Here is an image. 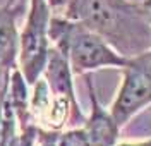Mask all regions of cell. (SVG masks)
Instances as JSON below:
<instances>
[{
    "label": "cell",
    "instance_id": "obj_1",
    "mask_svg": "<svg viewBox=\"0 0 151 146\" xmlns=\"http://www.w3.org/2000/svg\"><path fill=\"white\" fill-rule=\"evenodd\" d=\"M98 33L124 57L151 50V14L129 0H65L60 14Z\"/></svg>",
    "mask_w": 151,
    "mask_h": 146
},
{
    "label": "cell",
    "instance_id": "obj_2",
    "mask_svg": "<svg viewBox=\"0 0 151 146\" xmlns=\"http://www.w3.org/2000/svg\"><path fill=\"white\" fill-rule=\"evenodd\" d=\"M48 35L52 45L65 53L72 72L79 76L103 67L122 69L129 62V57L120 55L98 33L60 14L52 16Z\"/></svg>",
    "mask_w": 151,
    "mask_h": 146
},
{
    "label": "cell",
    "instance_id": "obj_3",
    "mask_svg": "<svg viewBox=\"0 0 151 146\" xmlns=\"http://www.w3.org/2000/svg\"><path fill=\"white\" fill-rule=\"evenodd\" d=\"M53 10L48 0H29L24 28L19 33V70L29 86L41 78L52 47L48 28Z\"/></svg>",
    "mask_w": 151,
    "mask_h": 146
},
{
    "label": "cell",
    "instance_id": "obj_4",
    "mask_svg": "<svg viewBox=\"0 0 151 146\" xmlns=\"http://www.w3.org/2000/svg\"><path fill=\"white\" fill-rule=\"evenodd\" d=\"M122 69V83L110 108L119 127L129 124L132 117L151 105V50L131 57Z\"/></svg>",
    "mask_w": 151,
    "mask_h": 146
},
{
    "label": "cell",
    "instance_id": "obj_5",
    "mask_svg": "<svg viewBox=\"0 0 151 146\" xmlns=\"http://www.w3.org/2000/svg\"><path fill=\"white\" fill-rule=\"evenodd\" d=\"M86 84H88L89 100H91V114L89 117H86L84 124L81 127L91 146H115L120 127L115 122L112 112L100 103L89 76H86Z\"/></svg>",
    "mask_w": 151,
    "mask_h": 146
},
{
    "label": "cell",
    "instance_id": "obj_6",
    "mask_svg": "<svg viewBox=\"0 0 151 146\" xmlns=\"http://www.w3.org/2000/svg\"><path fill=\"white\" fill-rule=\"evenodd\" d=\"M22 5L19 0H7L0 7V70L19 69V31L16 26Z\"/></svg>",
    "mask_w": 151,
    "mask_h": 146
},
{
    "label": "cell",
    "instance_id": "obj_7",
    "mask_svg": "<svg viewBox=\"0 0 151 146\" xmlns=\"http://www.w3.org/2000/svg\"><path fill=\"white\" fill-rule=\"evenodd\" d=\"M57 146H91L86 137L83 127H74L70 131L57 132Z\"/></svg>",
    "mask_w": 151,
    "mask_h": 146
},
{
    "label": "cell",
    "instance_id": "obj_8",
    "mask_svg": "<svg viewBox=\"0 0 151 146\" xmlns=\"http://www.w3.org/2000/svg\"><path fill=\"white\" fill-rule=\"evenodd\" d=\"M57 132L58 131H48V129H41L38 132V141L36 146H57Z\"/></svg>",
    "mask_w": 151,
    "mask_h": 146
},
{
    "label": "cell",
    "instance_id": "obj_9",
    "mask_svg": "<svg viewBox=\"0 0 151 146\" xmlns=\"http://www.w3.org/2000/svg\"><path fill=\"white\" fill-rule=\"evenodd\" d=\"M50 7L53 10V14H62L64 12V5H65V0H48Z\"/></svg>",
    "mask_w": 151,
    "mask_h": 146
},
{
    "label": "cell",
    "instance_id": "obj_10",
    "mask_svg": "<svg viewBox=\"0 0 151 146\" xmlns=\"http://www.w3.org/2000/svg\"><path fill=\"white\" fill-rule=\"evenodd\" d=\"M115 146H151V137L146 139V141H141V143H120V145Z\"/></svg>",
    "mask_w": 151,
    "mask_h": 146
},
{
    "label": "cell",
    "instance_id": "obj_11",
    "mask_svg": "<svg viewBox=\"0 0 151 146\" xmlns=\"http://www.w3.org/2000/svg\"><path fill=\"white\" fill-rule=\"evenodd\" d=\"M141 5H142V7H144V9H146V10H148V12L151 14V0H142V2H141Z\"/></svg>",
    "mask_w": 151,
    "mask_h": 146
}]
</instances>
